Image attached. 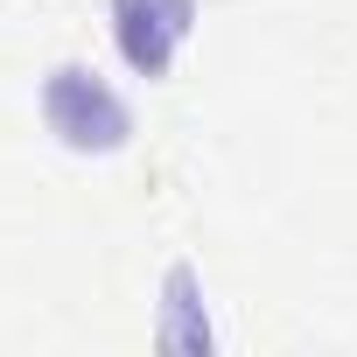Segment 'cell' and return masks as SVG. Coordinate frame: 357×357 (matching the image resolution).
I'll list each match as a JSON object with an SVG mask.
<instances>
[{"label":"cell","instance_id":"3957f363","mask_svg":"<svg viewBox=\"0 0 357 357\" xmlns=\"http://www.w3.org/2000/svg\"><path fill=\"white\" fill-rule=\"evenodd\" d=\"M154 343L175 350V357H204L218 350V322H211V287H204V266L197 259H168L161 280H154Z\"/></svg>","mask_w":357,"mask_h":357},{"label":"cell","instance_id":"7a4b0ae2","mask_svg":"<svg viewBox=\"0 0 357 357\" xmlns=\"http://www.w3.org/2000/svg\"><path fill=\"white\" fill-rule=\"evenodd\" d=\"M197 22H204V0H105L112 56H119V70L140 77V84L175 77L183 50L197 43Z\"/></svg>","mask_w":357,"mask_h":357},{"label":"cell","instance_id":"6da1fadb","mask_svg":"<svg viewBox=\"0 0 357 357\" xmlns=\"http://www.w3.org/2000/svg\"><path fill=\"white\" fill-rule=\"evenodd\" d=\"M36 119L77 161H119L140 140L133 91L119 77H105L98 63H84V56H63V63H50L36 77Z\"/></svg>","mask_w":357,"mask_h":357}]
</instances>
